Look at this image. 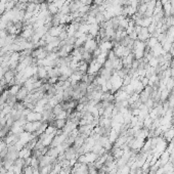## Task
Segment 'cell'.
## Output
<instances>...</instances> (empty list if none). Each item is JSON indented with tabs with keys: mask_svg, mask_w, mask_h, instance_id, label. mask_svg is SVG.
I'll list each match as a JSON object with an SVG mask.
<instances>
[{
	"mask_svg": "<svg viewBox=\"0 0 174 174\" xmlns=\"http://www.w3.org/2000/svg\"><path fill=\"white\" fill-rule=\"evenodd\" d=\"M47 4H48V7H47V9H48V13H50L52 16L58 15V13H59V8L53 3V2H51V3H47Z\"/></svg>",
	"mask_w": 174,
	"mask_h": 174,
	"instance_id": "10",
	"label": "cell"
},
{
	"mask_svg": "<svg viewBox=\"0 0 174 174\" xmlns=\"http://www.w3.org/2000/svg\"><path fill=\"white\" fill-rule=\"evenodd\" d=\"M21 85H19V84H15V85H13V86H9L7 89H8V92H9V94L10 95H16L18 94V92H19V90L21 89Z\"/></svg>",
	"mask_w": 174,
	"mask_h": 174,
	"instance_id": "11",
	"label": "cell"
},
{
	"mask_svg": "<svg viewBox=\"0 0 174 174\" xmlns=\"http://www.w3.org/2000/svg\"><path fill=\"white\" fill-rule=\"evenodd\" d=\"M173 138H174V127L169 128L168 130H166L165 132H164V139H165L167 142L171 141Z\"/></svg>",
	"mask_w": 174,
	"mask_h": 174,
	"instance_id": "9",
	"label": "cell"
},
{
	"mask_svg": "<svg viewBox=\"0 0 174 174\" xmlns=\"http://www.w3.org/2000/svg\"><path fill=\"white\" fill-rule=\"evenodd\" d=\"M8 23H9L8 21L5 18H3V16H2V18L0 19V30H6Z\"/></svg>",
	"mask_w": 174,
	"mask_h": 174,
	"instance_id": "12",
	"label": "cell"
},
{
	"mask_svg": "<svg viewBox=\"0 0 174 174\" xmlns=\"http://www.w3.org/2000/svg\"><path fill=\"white\" fill-rule=\"evenodd\" d=\"M37 76L40 80H43L45 82H47L48 79V74H47V70L45 67H38L37 70Z\"/></svg>",
	"mask_w": 174,
	"mask_h": 174,
	"instance_id": "7",
	"label": "cell"
},
{
	"mask_svg": "<svg viewBox=\"0 0 174 174\" xmlns=\"http://www.w3.org/2000/svg\"><path fill=\"white\" fill-rule=\"evenodd\" d=\"M61 111H64V109H63V107H61V104H56L54 108H52V113H53V115H54V118H56V116L58 115Z\"/></svg>",
	"mask_w": 174,
	"mask_h": 174,
	"instance_id": "13",
	"label": "cell"
},
{
	"mask_svg": "<svg viewBox=\"0 0 174 174\" xmlns=\"http://www.w3.org/2000/svg\"><path fill=\"white\" fill-rule=\"evenodd\" d=\"M26 121L28 122H35V121H42V114L38 112L31 111L27 116H26Z\"/></svg>",
	"mask_w": 174,
	"mask_h": 174,
	"instance_id": "4",
	"label": "cell"
},
{
	"mask_svg": "<svg viewBox=\"0 0 174 174\" xmlns=\"http://www.w3.org/2000/svg\"><path fill=\"white\" fill-rule=\"evenodd\" d=\"M33 171H34V168L32 166H25L23 168L22 174H33Z\"/></svg>",
	"mask_w": 174,
	"mask_h": 174,
	"instance_id": "14",
	"label": "cell"
},
{
	"mask_svg": "<svg viewBox=\"0 0 174 174\" xmlns=\"http://www.w3.org/2000/svg\"><path fill=\"white\" fill-rule=\"evenodd\" d=\"M99 30H101V26L99 24H92L89 26V31H88V35H90L92 38H95L98 36Z\"/></svg>",
	"mask_w": 174,
	"mask_h": 174,
	"instance_id": "5",
	"label": "cell"
},
{
	"mask_svg": "<svg viewBox=\"0 0 174 174\" xmlns=\"http://www.w3.org/2000/svg\"><path fill=\"white\" fill-rule=\"evenodd\" d=\"M29 93H30V92L28 91L27 88L22 86V87H21V89L19 90L18 94L16 95V101H24L26 99V97H27L28 95H29Z\"/></svg>",
	"mask_w": 174,
	"mask_h": 174,
	"instance_id": "6",
	"label": "cell"
},
{
	"mask_svg": "<svg viewBox=\"0 0 174 174\" xmlns=\"http://www.w3.org/2000/svg\"><path fill=\"white\" fill-rule=\"evenodd\" d=\"M16 71L15 70H10V69L4 73L3 79L6 81V83H7V86H8V83H10L11 81H13L16 78Z\"/></svg>",
	"mask_w": 174,
	"mask_h": 174,
	"instance_id": "8",
	"label": "cell"
},
{
	"mask_svg": "<svg viewBox=\"0 0 174 174\" xmlns=\"http://www.w3.org/2000/svg\"><path fill=\"white\" fill-rule=\"evenodd\" d=\"M102 68V66L99 63H97L95 59L91 61V63H89V66H88V72L87 74H91V75H94L96 76L97 74H98L99 70Z\"/></svg>",
	"mask_w": 174,
	"mask_h": 174,
	"instance_id": "2",
	"label": "cell"
},
{
	"mask_svg": "<svg viewBox=\"0 0 174 174\" xmlns=\"http://www.w3.org/2000/svg\"><path fill=\"white\" fill-rule=\"evenodd\" d=\"M82 47L85 51H88V52H90V53H93V51L98 47V41H97V39H95V38L89 37Z\"/></svg>",
	"mask_w": 174,
	"mask_h": 174,
	"instance_id": "1",
	"label": "cell"
},
{
	"mask_svg": "<svg viewBox=\"0 0 174 174\" xmlns=\"http://www.w3.org/2000/svg\"><path fill=\"white\" fill-rule=\"evenodd\" d=\"M47 1H48V0H38L39 3H41V2H47Z\"/></svg>",
	"mask_w": 174,
	"mask_h": 174,
	"instance_id": "15",
	"label": "cell"
},
{
	"mask_svg": "<svg viewBox=\"0 0 174 174\" xmlns=\"http://www.w3.org/2000/svg\"><path fill=\"white\" fill-rule=\"evenodd\" d=\"M83 74L79 72V71H74V72L72 73V75L69 77V81H70V83L72 85H75L76 83H78V82H80V81H82V78H83Z\"/></svg>",
	"mask_w": 174,
	"mask_h": 174,
	"instance_id": "3",
	"label": "cell"
}]
</instances>
